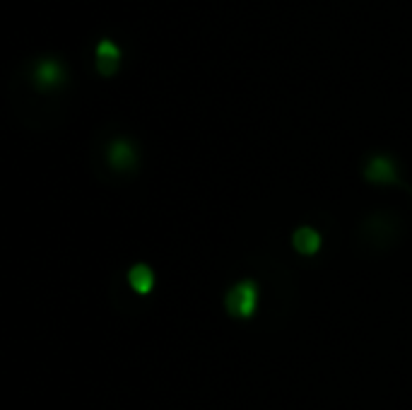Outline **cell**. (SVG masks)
Masks as SVG:
<instances>
[{
	"instance_id": "obj_1",
	"label": "cell",
	"mask_w": 412,
	"mask_h": 410,
	"mask_svg": "<svg viewBox=\"0 0 412 410\" xmlns=\"http://www.w3.org/2000/svg\"><path fill=\"white\" fill-rule=\"evenodd\" d=\"M256 302H258V287L251 280H244L237 287L227 292V312L232 316H239V319H249L256 312Z\"/></svg>"
},
{
	"instance_id": "obj_2",
	"label": "cell",
	"mask_w": 412,
	"mask_h": 410,
	"mask_svg": "<svg viewBox=\"0 0 412 410\" xmlns=\"http://www.w3.org/2000/svg\"><path fill=\"white\" fill-rule=\"evenodd\" d=\"M367 179L374 181V184H393V181H398L396 167H393V162L388 157H374L367 164Z\"/></svg>"
},
{
	"instance_id": "obj_3",
	"label": "cell",
	"mask_w": 412,
	"mask_h": 410,
	"mask_svg": "<svg viewBox=\"0 0 412 410\" xmlns=\"http://www.w3.org/2000/svg\"><path fill=\"white\" fill-rule=\"evenodd\" d=\"M97 66L104 75H111L119 68V46H116L114 41L104 39L102 44L97 46Z\"/></svg>"
},
{
	"instance_id": "obj_4",
	"label": "cell",
	"mask_w": 412,
	"mask_h": 410,
	"mask_svg": "<svg viewBox=\"0 0 412 410\" xmlns=\"http://www.w3.org/2000/svg\"><path fill=\"white\" fill-rule=\"evenodd\" d=\"M292 244L302 256H314L321 246V237H319V232L311 230V227H302V230L294 232Z\"/></svg>"
},
{
	"instance_id": "obj_5",
	"label": "cell",
	"mask_w": 412,
	"mask_h": 410,
	"mask_svg": "<svg viewBox=\"0 0 412 410\" xmlns=\"http://www.w3.org/2000/svg\"><path fill=\"white\" fill-rule=\"evenodd\" d=\"M109 162H111V167H116V169H131L135 164V152L131 148V143H126V140L111 143Z\"/></svg>"
},
{
	"instance_id": "obj_6",
	"label": "cell",
	"mask_w": 412,
	"mask_h": 410,
	"mask_svg": "<svg viewBox=\"0 0 412 410\" xmlns=\"http://www.w3.org/2000/svg\"><path fill=\"white\" fill-rule=\"evenodd\" d=\"M34 78H37V85L44 87V90H49V87L58 85V82H63V68H61V63H56V61L39 63V68H37V73H34Z\"/></svg>"
},
{
	"instance_id": "obj_7",
	"label": "cell",
	"mask_w": 412,
	"mask_h": 410,
	"mask_svg": "<svg viewBox=\"0 0 412 410\" xmlns=\"http://www.w3.org/2000/svg\"><path fill=\"white\" fill-rule=\"evenodd\" d=\"M128 283H131L135 292L147 295V292L152 290V285H155V273H152L145 263H138V266H133L131 271H128Z\"/></svg>"
}]
</instances>
